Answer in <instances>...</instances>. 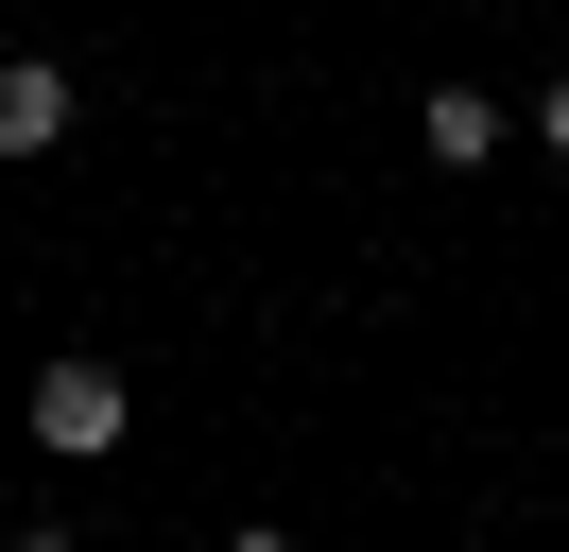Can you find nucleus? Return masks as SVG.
I'll return each mask as SVG.
<instances>
[{
    "mask_svg": "<svg viewBox=\"0 0 569 552\" xmlns=\"http://www.w3.org/2000/svg\"><path fill=\"white\" fill-rule=\"evenodd\" d=\"M36 448H52V466H104V448H121V363H87V345L36 363Z\"/></svg>",
    "mask_w": 569,
    "mask_h": 552,
    "instance_id": "f257e3e1",
    "label": "nucleus"
},
{
    "mask_svg": "<svg viewBox=\"0 0 569 552\" xmlns=\"http://www.w3.org/2000/svg\"><path fill=\"white\" fill-rule=\"evenodd\" d=\"M70 138V69L52 52H0V156H52Z\"/></svg>",
    "mask_w": 569,
    "mask_h": 552,
    "instance_id": "f03ea898",
    "label": "nucleus"
},
{
    "mask_svg": "<svg viewBox=\"0 0 569 552\" xmlns=\"http://www.w3.org/2000/svg\"><path fill=\"white\" fill-rule=\"evenodd\" d=\"M415 138H431L449 172H483V156H500V103H483V87H431V103H415Z\"/></svg>",
    "mask_w": 569,
    "mask_h": 552,
    "instance_id": "7ed1b4c3",
    "label": "nucleus"
},
{
    "mask_svg": "<svg viewBox=\"0 0 569 552\" xmlns=\"http://www.w3.org/2000/svg\"><path fill=\"white\" fill-rule=\"evenodd\" d=\"M535 138H552V156H569V87H552V103H535Z\"/></svg>",
    "mask_w": 569,
    "mask_h": 552,
    "instance_id": "20e7f679",
    "label": "nucleus"
},
{
    "mask_svg": "<svg viewBox=\"0 0 569 552\" xmlns=\"http://www.w3.org/2000/svg\"><path fill=\"white\" fill-rule=\"evenodd\" d=\"M224 552H293V535H277V518H242V535H224Z\"/></svg>",
    "mask_w": 569,
    "mask_h": 552,
    "instance_id": "39448f33",
    "label": "nucleus"
},
{
    "mask_svg": "<svg viewBox=\"0 0 569 552\" xmlns=\"http://www.w3.org/2000/svg\"><path fill=\"white\" fill-rule=\"evenodd\" d=\"M18 552H87V535H52V518H36V535H18Z\"/></svg>",
    "mask_w": 569,
    "mask_h": 552,
    "instance_id": "423d86ee",
    "label": "nucleus"
}]
</instances>
